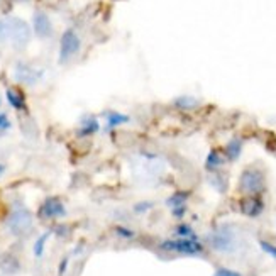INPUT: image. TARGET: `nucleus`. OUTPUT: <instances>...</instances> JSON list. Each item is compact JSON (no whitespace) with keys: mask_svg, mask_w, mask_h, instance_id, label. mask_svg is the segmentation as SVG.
<instances>
[{"mask_svg":"<svg viewBox=\"0 0 276 276\" xmlns=\"http://www.w3.org/2000/svg\"><path fill=\"white\" fill-rule=\"evenodd\" d=\"M209 244L214 251L221 252V254H232L239 246L236 232L231 227H219L214 232L209 234Z\"/></svg>","mask_w":276,"mask_h":276,"instance_id":"obj_1","label":"nucleus"},{"mask_svg":"<svg viewBox=\"0 0 276 276\" xmlns=\"http://www.w3.org/2000/svg\"><path fill=\"white\" fill-rule=\"evenodd\" d=\"M160 249L165 252H173V254L181 256H202L205 249L200 244L198 239H183V237H176V239H165L160 244Z\"/></svg>","mask_w":276,"mask_h":276,"instance_id":"obj_2","label":"nucleus"},{"mask_svg":"<svg viewBox=\"0 0 276 276\" xmlns=\"http://www.w3.org/2000/svg\"><path fill=\"white\" fill-rule=\"evenodd\" d=\"M266 188L264 173L258 168H246L239 178V190L246 195H258Z\"/></svg>","mask_w":276,"mask_h":276,"instance_id":"obj_3","label":"nucleus"},{"mask_svg":"<svg viewBox=\"0 0 276 276\" xmlns=\"http://www.w3.org/2000/svg\"><path fill=\"white\" fill-rule=\"evenodd\" d=\"M7 227L14 236H26L32 229V214L26 207L14 209L9 215Z\"/></svg>","mask_w":276,"mask_h":276,"instance_id":"obj_4","label":"nucleus"},{"mask_svg":"<svg viewBox=\"0 0 276 276\" xmlns=\"http://www.w3.org/2000/svg\"><path fill=\"white\" fill-rule=\"evenodd\" d=\"M80 37L73 29H66L59 41V63H68L80 51Z\"/></svg>","mask_w":276,"mask_h":276,"instance_id":"obj_5","label":"nucleus"},{"mask_svg":"<svg viewBox=\"0 0 276 276\" xmlns=\"http://www.w3.org/2000/svg\"><path fill=\"white\" fill-rule=\"evenodd\" d=\"M31 37V29L24 21L17 17L9 19V41L16 46V48H22L27 44Z\"/></svg>","mask_w":276,"mask_h":276,"instance_id":"obj_6","label":"nucleus"},{"mask_svg":"<svg viewBox=\"0 0 276 276\" xmlns=\"http://www.w3.org/2000/svg\"><path fill=\"white\" fill-rule=\"evenodd\" d=\"M64 215H66V207H64V203L58 196H49L39 207L41 219H59L64 217Z\"/></svg>","mask_w":276,"mask_h":276,"instance_id":"obj_7","label":"nucleus"},{"mask_svg":"<svg viewBox=\"0 0 276 276\" xmlns=\"http://www.w3.org/2000/svg\"><path fill=\"white\" fill-rule=\"evenodd\" d=\"M14 77H16L17 82L24 83V85H36L43 78V72L32 68L27 63H17L16 68H14Z\"/></svg>","mask_w":276,"mask_h":276,"instance_id":"obj_8","label":"nucleus"},{"mask_svg":"<svg viewBox=\"0 0 276 276\" xmlns=\"http://www.w3.org/2000/svg\"><path fill=\"white\" fill-rule=\"evenodd\" d=\"M241 212L251 219L259 217V215L264 212L263 198H259L258 195H247L246 198L241 200Z\"/></svg>","mask_w":276,"mask_h":276,"instance_id":"obj_9","label":"nucleus"},{"mask_svg":"<svg viewBox=\"0 0 276 276\" xmlns=\"http://www.w3.org/2000/svg\"><path fill=\"white\" fill-rule=\"evenodd\" d=\"M186 200H188V193H186V191H176V193H173L170 198L166 200V205L171 209V214L175 215L176 219L185 217Z\"/></svg>","mask_w":276,"mask_h":276,"instance_id":"obj_10","label":"nucleus"},{"mask_svg":"<svg viewBox=\"0 0 276 276\" xmlns=\"http://www.w3.org/2000/svg\"><path fill=\"white\" fill-rule=\"evenodd\" d=\"M32 27H34L37 37H49L53 34V24H51L49 17L41 11H37L32 17Z\"/></svg>","mask_w":276,"mask_h":276,"instance_id":"obj_11","label":"nucleus"},{"mask_svg":"<svg viewBox=\"0 0 276 276\" xmlns=\"http://www.w3.org/2000/svg\"><path fill=\"white\" fill-rule=\"evenodd\" d=\"M100 130V124H98V119L93 115H87L82 119V124L78 127V135L80 137H87V135H92Z\"/></svg>","mask_w":276,"mask_h":276,"instance_id":"obj_12","label":"nucleus"},{"mask_svg":"<svg viewBox=\"0 0 276 276\" xmlns=\"http://www.w3.org/2000/svg\"><path fill=\"white\" fill-rule=\"evenodd\" d=\"M224 163H226V156H224V153H221L219 149H212V151L209 153L207 160H205V170L210 171V173H215L217 170H221Z\"/></svg>","mask_w":276,"mask_h":276,"instance_id":"obj_13","label":"nucleus"},{"mask_svg":"<svg viewBox=\"0 0 276 276\" xmlns=\"http://www.w3.org/2000/svg\"><path fill=\"white\" fill-rule=\"evenodd\" d=\"M6 97H7V102L11 104L12 109H16V110H24L26 109L24 95H22L19 90H16V88H7Z\"/></svg>","mask_w":276,"mask_h":276,"instance_id":"obj_14","label":"nucleus"},{"mask_svg":"<svg viewBox=\"0 0 276 276\" xmlns=\"http://www.w3.org/2000/svg\"><path fill=\"white\" fill-rule=\"evenodd\" d=\"M242 146H244V144H242L241 139H232V141H229L227 146H226V151H224V156H226V160L236 161L237 158L241 156Z\"/></svg>","mask_w":276,"mask_h":276,"instance_id":"obj_15","label":"nucleus"},{"mask_svg":"<svg viewBox=\"0 0 276 276\" xmlns=\"http://www.w3.org/2000/svg\"><path fill=\"white\" fill-rule=\"evenodd\" d=\"M105 120H107V129H115L122 124H127L130 119H129V115L120 114V112H107Z\"/></svg>","mask_w":276,"mask_h":276,"instance_id":"obj_16","label":"nucleus"},{"mask_svg":"<svg viewBox=\"0 0 276 276\" xmlns=\"http://www.w3.org/2000/svg\"><path fill=\"white\" fill-rule=\"evenodd\" d=\"M175 107L180 110H191L195 109V107H198V100H196L195 97H190V95H183V97H178L175 98Z\"/></svg>","mask_w":276,"mask_h":276,"instance_id":"obj_17","label":"nucleus"},{"mask_svg":"<svg viewBox=\"0 0 276 276\" xmlns=\"http://www.w3.org/2000/svg\"><path fill=\"white\" fill-rule=\"evenodd\" d=\"M175 234H176V237H183V239H198L193 231V227L188 226V224H180V226H176Z\"/></svg>","mask_w":276,"mask_h":276,"instance_id":"obj_18","label":"nucleus"},{"mask_svg":"<svg viewBox=\"0 0 276 276\" xmlns=\"http://www.w3.org/2000/svg\"><path fill=\"white\" fill-rule=\"evenodd\" d=\"M49 239V232H44L43 236H39L34 242V247H32V251H34V256L36 258H43L44 254V249H46V242Z\"/></svg>","mask_w":276,"mask_h":276,"instance_id":"obj_19","label":"nucleus"},{"mask_svg":"<svg viewBox=\"0 0 276 276\" xmlns=\"http://www.w3.org/2000/svg\"><path fill=\"white\" fill-rule=\"evenodd\" d=\"M115 234L120 237V239H132V237L135 236L134 231H130V229L124 227V226H117L115 227Z\"/></svg>","mask_w":276,"mask_h":276,"instance_id":"obj_20","label":"nucleus"},{"mask_svg":"<svg viewBox=\"0 0 276 276\" xmlns=\"http://www.w3.org/2000/svg\"><path fill=\"white\" fill-rule=\"evenodd\" d=\"M259 246L266 254L271 256V258L276 261V246L274 244H271V242H268V241H259Z\"/></svg>","mask_w":276,"mask_h":276,"instance_id":"obj_21","label":"nucleus"},{"mask_svg":"<svg viewBox=\"0 0 276 276\" xmlns=\"http://www.w3.org/2000/svg\"><path fill=\"white\" fill-rule=\"evenodd\" d=\"M11 119L7 117V114H2L0 112V135H2L4 132H7L9 129H11Z\"/></svg>","mask_w":276,"mask_h":276,"instance_id":"obj_22","label":"nucleus"},{"mask_svg":"<svg viewBox=\"0 0 276 276\" xmlns=\"http://www.w3.org/2000/svg\"><path fill=\"white\" fill-rule=\"evenodd\" d=\"M149 209H153V203L151 202H139L134 207V212L135 214H146Z\"/></svg>","mask_w":276,"mask_h":276,"instance_id":"obj_23","label":"nucleus"},{"mask_svg":"<svg viewBox=\"0 0 276 276\" xmlns=\"http://www.w3.org/2000/svg\"><path fill=\"white\" fill-rule=\"evenodd\" d=\"M214 276H242L241 273H237V271L234 269H229V268H219L215 271Z\"/></svg>","mask_w":276,"mask_h":276,"instance_id":"obj_24","label":"nucleus"},{"mask_svg":"<svg viewBox=\"0 0 276 276\" xmlns=\"http://www.w3.org/2000/svg\"><path fill=\"white\" fill-rule=\"evenodd\" d=\"M4 171H6V166H4V165H0V176L4 175Z\"/></svg>","mask_w":276,"mask_h":276,"instance_id":"obj_25","label":"nucleus"},{"mask_svg":"<svg viewBox=\"0 0 276 276\" xmlns=\"http://www.w3.org/2000/svg\"><path fill=\"white\" fill-rule=\"evenodd\" d=\"M0 104H2V100H0Z\"/></svg>","mask_w":276,"mask_h":276,"instance_id":"obj_26","label":"nucleus"}]
</instances>
